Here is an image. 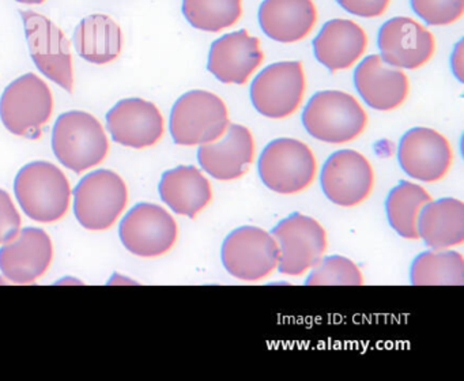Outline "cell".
Masks as SVG:
<instances>
[{
	"instance_id": "6da1fadb",
	"label": "cell",
	"mask_w": 464,
	"mask_h": 381,
	"mask_svg": "<svg viewBox=\"0 0 464 381\" xmlns=\"http://www.w3.org/2000/svg\"><path fill=\"white\" fill-rule=\"evenodd\" d=\"M53 150L64 168L82 173L107 158L110 139L96 116L85 111H69L53 125Z\"/></svg>"
},
{
	"instance_id": "7a4b0ae2",
	"label": "cell",
	"mask_w": 464,
	"mask_h": 381,
	"mask_svg": "<svg viewBox=\"0 0 464 381\" xmlns=\"http://www.w3.org/2000/svg\"><path fill=\"white\" fill-rule=\"evenodd\" d=\"M15 198L31 220L53 223L66 215L72 187L66 174L47 161H34L18 171Z\"/></svg>"
},
{
	"instance_id": "2e32d148",
	"label": "cell",
	"mask_w": 464,
	"mask_h": 381,
	"mask_svg": "<svg viewBox=\"0 0 464 381\" xmlns=\"http://www.w3.org/2000/svg\"><path fill=\"white\" fill-rule=\"evenodd\" d=\"M53 256V241L47 231L25 228L0 248V271L10 282L28 285L45 274Z\"/></svg>"
},
{
	"instance_id": "8fae6325",
	"label": "cell",
	"mask_w": 464,
	"mask_h": 381,
	"mask_svg": "<svg viewBox=\"0 0 464 381\" xmlns=\"http://www.w3.org/2000/svg\"><path fill=\"white\" fill-rule=\"evenodd\" d=\"M276 239L255 226L233 230L222 245V263L230 275L241 280H259L278 266Z\"/></svg>"
},
{
	"instance_id": "52a82bcc",
	"label": "cell",
	"mask_w": 464,
	"mask_h": 381,
	"mask_svg": "<svg viewBox=\"0 0 464 381\" xmlns=\"http://www.w3.org/2000/svg\"><path fill=\"white\" fill-rule=\"evenodd\" d=\"M127 185L116 171L97 169L82 177L74 190V212L89 230H105L126 209Z\"/></svg>"
},
{
	"instance_id": "5b68a950",
	"label": "cell",
	"mask_w": 464,
	"mask_h": 381,
	"mask_svg": "<svg viewBox=\"0 0 464 381\" xmlns=\"http://www.w3.org/2000/svg\"><path fill=\"white\" fill-rule=\"evenodd\" d=\"M227 127L229 117L224 101L205 90H192L181 95L170 112V135L179 146H200L218 141Z\"/></svg>"
},
{
	"instance_id": "f1b7e54d",
	"label": "cell",
	"mask_w": 464,
	"mask_h": 381,
	"mask_svg": "<svg viewBox=\"0 0 464 381\" xmlns=\"http://www.w3.org/2000/svg\"><path fill=\"white\" fill-rule=\"evenodd\" d=\"M314 267V271L306 279V285L360 286L363 283L362 274L357 264L343 256H330L323 260L320 259Z\"/></svg>"
},
{
	"instance_id": "f546056e",
	"label": "cell",
	"mask_w": 464,
	"mask_h": 381,
	"mask_svg": "<svg viewBox=\"0 0 464 381\" xmlns=\"http://www.w3.org/2000/svg\"><path fill=\"white\" fill-rule=\"evenodd\" d=\"M412 10L430 26H445L461 18L464 0H410Z\"/></svg>"
},
{
	"instance_id": "484cf974",
	"label": "cell",
	"mask_w": 464,
	"mask_h": 381,
	"mask_svg": "<svg viewBox=\"0 0 464 381\" xmlns=\"http://www.w3.org/2000/svg\"><path fill=\"white\" fill-rule=\"evenodd\" d=\"M430 200V195L420 185L401 181L391 190L385 201L390 225L404 239H420L418 217L422 207Z\"/></svg>"
},
{
	"instance_id": "277c9868",
	"label": "cell",
	"mask_w": 464,
	"mask_h": 381,
	"mask_svg": "<svg viewBox=\"0 0 464 381\" xmlns=\"http://www.w3.org/2000/svg\"><path fill=\"white\" fill-rule=\"evenodd\" d=\"M368 117L353 95L338 90L319 92L308 101L303 124L314 138L342 144L358 138L365 130Z\"/></svg>"
},
{
	"instance_id": "d6a6232c",
	"label": "cell",
	"mask_w": 464,
	"mask_h": 381,
	"mask_svg": "<svg viewBox=\"0 0 464 381\" xmlns=\"http://www.w3.org/2000/svg\"><path fill=\"white\" fill-rule=\"evenodd\" d=\"M452 70L459 81L463 82V41L456 45L455 52L452 54Z\"/></svg>"
},
{
	"instance_id": "9c48e42d",
	"label": "cell",
	"mask_w": 464,
	"mask_h": 381,
	"mask_svg": "<svg viewBox=\"0 0 464 381\" xmlns=\"http://www.w3.org/2000/svg\"><path fill=\"white\" fill-rule=\"evenodd\" d=\"M278 244L279 272L298 277L314 267L324 255L327 237L323 226L314 218L295 212L273 229Z\"/></svg>"
},
{
	"instance_id": "83f0119b",
	"label": "cell",
	"mask_w": 464,
	"mask_h": 381,
	"mask_svg": "<svg viewBox=\"0 0 464 381\" xmlns=\"http://www.w3.org/2000/svg\"><path fill=\"white\" fill-rule=\"evenodd\" d=\"M183 14L192 27L205 32H221L240 19L241 0H183Z\"/></svg>"
},
{
	"instance_id": "7c38bea8",
	"label": "cell",
	"mask_w": 464,
	"mask_h": 381,
	"mask_svg": "<svg viewBox=\"0 0 464 381\" xmlns=\"http://www.w3.org/2000/svg\"><path fill=\"white\" fill-rule=\"evenodd\" d=\"M119 233L130 252L140 258H156L175 245L178 225L172 215L161 206L140 203L121 220Z\"/></svg>"
},
{
	"instance_id": "4fadbf2b",
	"label": "cell",
	"mask_w": 464,
	"mask_h": 381,
	"mask_svg": "<svg viewBox=\"0 0 464 381\" xmlns=\"http://www.w3.org/2000/svg\"><path fill=\"white\" fill-rule=\"evenodd\" d=\"M373 169L354 150L334 152L320 174L323 192L338 206L352 207L365 200L373 187Z\"/></svg>"
},
{
	"instance_id": "cb8c5ba5",
	"label": "cell",
	"mask_w": 464,
	"mask_h": 381,
	"mask_svg": "<svg viewBox=\"0 0 464 381\" xmlns=\"http://www.w3.org/2000/svg\"><path fill=\"white\" fill-rule=\"evenodd\" d=\"M162 200L176 212L195 218L213 198L211 185L195 166H178L162 174L160 181Z\"/></svg>"
},
{
	"instance_id": "4dcf8cb0",
	"label": "cell",
	"mask_w": 464,
	"mask_h": 381,
	"mask_svg": "<svg viewBox=\"0 0 464 381\" xmlns=\"http://www.w3.org/2000/svg\"><path fill=\"white\" fill-rule=\"evenodd\" d=\"M21 215L9 192L0 188V244L14 239L20 231Z\"/></svg>"
},
{
	"instance_id": "ac0fdd59",
	"label": "cell",
	"mask_w": 464,
	"mask_h": 381,
	"mask_svg": "<svg viewBox=\"0 0 464 381\" xmlns=\"http://www.w3.org/2000/svg\"><path fill=\"white\" fill-rule=\"evenodd\" d=\"M262 62L260 41L238 30L211 44L208 68L222 83L244 84Z\"/></svg>"
},
{
	"instance_id": "1f68e13d",
	"label": "cell",
	"mask_w": 464,
	"mask_h": 381,
	"mask_svg": "<svg viewBox=\"0 0 464 381\" xmlns=\"http://www.w3.org/2000/svg\"><path fill=\"white\" fill-rule=\"evenodd\" d=\"M347 13L361 18H374L387 10L390 0H336Z\"/></svg>"
},
{
	"instance_id": "8992f818",
	"label": "cell",
	"mask_w": 464,
	"mask_h": 381,
	"mask_svg": "<svg viewBox=\"0 0 464 381\" xmlns=\"http://www.w3.org/2000/svg\"><path fill=\"white\" fill-rule=\"evenodd\" d=\"M21 16L37 70L67 93L74 92L72 43L66 33L53 19L37 11H21Z\"/></svg>"
},
{
	"instance_id": "7402d4cb",
	"label": "cell",
	"mask_w": 464,
	"mask_h": 381,
	"mask_svg": "<svg viewBox=\"0 0 464 381\" xmlns=\"http://www.w3.org/2000/svg\"><path fill=\"white\" fill-rule=\"evenodd\" d=\"M312 0H265L259 7V24L266 35L289 44L305 38L316 24Z\"/></svg>"
},
{
	"instance_id": "603a6c76",
	"label": "cell",
	"mask_w": 464,
	"mask_h": 381,
	"mask_svg": "<svg viewBox=\"0 0 464 381\" xmlns=\"http://www.w3.org/2000/svg\"><path fill=\"white\" fill-rule=\"evenodd\" d=\"M72 43L85 62L97 65L110 64L123 51V30L108 14H92L75 27Z\"/></svg>"
},
{
	"instance_id": "d6986e66",
	"label": "cell",
	"mask_w": 464,
	"mask_h": 381,
	"mask_svg": "<svg viewBox=\"0 0 464 381\" xmlns=\"http://www.w3.org/2000/svg\"><path fill=\"white\" fill-rule=\"evenodd\" d=\"M254 136L248 128L229 124L221 141L200 144L198 161L206 173L222 181L244 176L254 161Z\"/></svg>"
},
{
	"instance_id": "30bf717a",
	"label": "cell",
	"mask_w": 464,
	"mask_h": 381,
	"mask_svg": "<svg viewBox=\"0 0 464 381\" xmlns=\"http://www.w3.org/2000/svg\"><path fill=\"white\" fill-rule=\"evenodd\" d=\"M305 92L300 62H281L257 73L251 84L255 109L270 119H284L297 111Z\"/></svg>"
},
{
	"instance_id": "e0dca14e",
	"label": "cell",
	"mask_w": 464,
	"mask_h": 381,
	"mask_svg": "<svg viewBox=\"0 0 464 381\" xmlns=\"http://www.w3.org/2000/svg\"><path fill=\"white\" fill-rule=\"evenodd\" d=\"M377 45L380 56L388 64L417 70L433 56L434 38L414 19L396 16L380 27Z\"/></svg>"
},
{
	"instance_id": "3957f363",
	"label": "cell",
	"mask_w": 464,
	"mask_h": 381,
	"mask_svg": "<svg viewBox=\"0 0 464 381\" xmlns=\"http://www.w3.org/2000/svg\"><path fill=\"white\" fill-rule=\"evenodd\" d=\"M53 112V95L44 79L24 73L0 97V120L7 131L26 139H39Z\"/></svg>"
},
{
	"instance_id": "5bb4252c",
	"label": "cell",
	"mask_w": 464,
	"mask_h": 381,
	"mask_svg": "<svg viewBox=\"0 0 464 381\" xmlns=\"http://www.w3.org/2000/svg\"><path fill=\"white\" fill-rule=\"evenodd\" d=\"M398 160L404 173L420 181H439L450 171L452 150L445 136L431 128L417 127L401 139Z\"/></svg>"
},
{
	"instance_id": "9a60e30c",
	"label": "cell",
	"mask_w": 464,
	"mask_h": 381,
	"mask_svg": "<svg viewBox=\"0 0 464 381\" xmlns=\"http://www.w3.org/2000/svg\"><path fill=\"white\" fill-rule=\"evenodd\" d=\"M113 142L131 149H146L164 135V117L156 103L143 98H124L107 113Z\"/></svg>"
},
{
	"instance_id": "ba28073f",
	"label": "cell",
	"mask_w": 464,
	"mask_h": 381,
	"mask_svg": "<svg viewBox=\"0 0 464 381\" xmlns=\"http://www.w3.org/2000/svg\"><path fill=\"white\" fill-rule=\"evenodd\" d=\"M314 174V152L297 139H276L260 154V179L274 192L284 195L301 192L312 184Z\"/></svg>"
},
{
	"instance_id": "d4e9b609",
	"label": "cell",
	"mask_w": 464,
	"mask_h": 381,
	"mask_svg": "<svg viewBox=\"0 0 464 381\" xmlns=\"http://www.w3.org/2000/svg\"><path fill=\"white\" fill-rule=\"evenodd\" d=\"M418 236L431 249H447L464 241V204L453 198L429 201L418 217Z\"/></svg>"
},
{
	"instance_id": "836d02e7",
	"label": "cell",
	"mask_w": 464,
	"mask_h": 381,
	"mask_svg": "<svg viewBox=\"0 0 464 381\" xmlns=\"http://www.w3.org/2000/svg\"><path fill=\"white\" fill-rule=\"evenodd\" d=\"M15 2L25 5H44L45 2H48V0H15Z\"/></svg>"
},
{
	"instance_id": "4316f807",
	"label": "cell",
	"mask_w": 464,
	"mask_h": 381,
	"mask_svg": "<svg viewBox=\"0 0 464 381\" xmlns=\"http://www.w3.org/2000/svg\"><path fill=\"white\" fill-rule=\"evenodd\" d=\"M412 285H458L464 283V259L453 250L433 249L420 253L411 264Z\"/></svg>"
},
{
	"instance_id": "ffe728a7",
	"label": "cell",
	"mask_w": 464,
	"mask_h": 381,
	"mask_svg": "<svg viewBox=\"0 0 464 381\" xmlns=\"http://www.w3.org/2000/svg\"><path fill=\"white\" fill-rule=\"evenodd\" d=\"M354 84L362 100L377 111H392L406 100L409 79L399 68L371 54L354 71Z\"/></svg>"
},
{
	"instance_id": "44dd1931",
	"label": "cell",
	"mask_w": 464,
	"mask_h": 381,
	"mask_svg": "<svg viewBox=\"0 0 464 381\" xmlns=\"http://www.w3.org/2000/svg\"><path fill=\"white\" fill-rule=\"evenodd\" d=\"M368 37L360 24L350 19L328 21L314 40V56L328 70H346L365 52Z\"/></svg>"
}]
</instances>
